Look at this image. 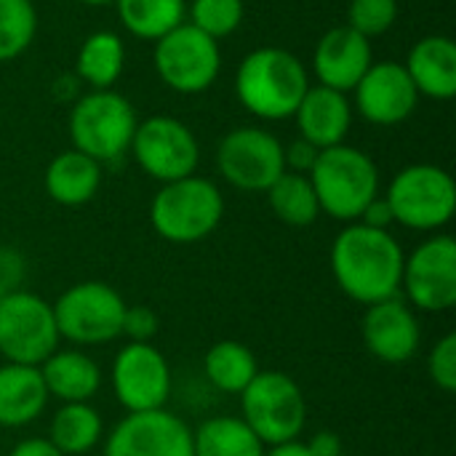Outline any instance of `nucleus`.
I'll return each instance as SVG.
<instances>
[{
  "instance_id": "obj_1",
  "label": "nucleus",
  "mask_w": 456,
  "mask_h": 456,
  "mask_svg": "<svg viewBox=\"0 0 456 456\" xmlns=\"http://www.w3.org/2000/svg\"><path fill=\"white\" fill-rule=\"evenodd\" d=\"M403 248L390 230L350 222L331 243V275L345 297L358 305H377L401 294Z\"/></svg>"
},
{
  "instance_id": "obj_2",
  "label": "nucleus",
  "mask_w": 456,
  "mask_h": 456,
  "mask_svg": "<svg viewBox=\"0 0 456 456\" xmlns=\"http://www.w3.org/2000/svg\"><path fill=\"white\" fill-rule=\"evenodd\" d=\"M310 88L305 61L278 45L251 51L235 72V96L259 120H286Z\"/></svg>"
},
{
  "instance_id": "obj_3",
  "label": "nucleus",
  "mask_w": 456,
  "mask_h": 456,
  "mask_svg": "<svg viewBox=\"0 0 456 456\" xmlns=\"http://www.w3.org/2000/svg\"><path fill=\"white\" fill-rule=\"evenodd\" d=\"M307 176L318 195L321 214L345 224L358 222L363 208L379 195L377 163L371 155L350 144L321 150Z\"/></svg>"
},
{
  "instance_id": "obj_4",
  "label": "nucleus",
  "mask_w": 456,
  "mask_h": 456,
  "mask_svg": "<svg viewBox=\"0 0 456 456\" xmlns=\"http://www.w3.org/2000/svg\"><path fill=\"white\" fill-rule=\"evenodd\" d=\"M224 216L222 190L206 176H184L168 184H160L150 203L152 230L176 246L200 243L208 238Z\"/></svg>"
},
{
  "instance_id": "obj_5",
  "label": "nucleus",
  "mask_w": 456,
  "mask_h": 456,
  "mask_svg": "<svg viewBox=\"0 0 456 456\" xmlns=\"http://www.w3.org/2000/svg\"><path fill=\"white\" fill-rule=\"evenodd\" d=\"M136 123V112L123 94L115 88L91 91L69 110V139L75 150L96 163H112L131 150Z\"/></svg>"
},
{
  "instance_id": "obj_6",
  "label": "nucleus",
  "mask_w": 456,
  "mask_h": 456,
  "mask_svg": "<svg viewBox=\"0 0 456 456\" xmlns=\"http://www.w3.org/2000/svg\"><path fill=\"white\" fill-rule=\"evenodd\" d=\"M385 200L393 208L395 224L417 232H438L456 211L454 176L436 163L406 166L393 176Z\"/></svg>"
},
{
  "instance_id": "obj_7",
  "label": "nucleus",
  "mask_w": 456,
  "mask_h": 456,
  "mask_svg": "<svg viewBox=\"0 0 456 456\" xmlns=\"http://www.w3.org/2000/svg\"><path fill=\"white\" fill-rule=\"evenodd\" d=\"M240 411L265 446L299 441L307 425V398L283 371H259L240 393Z\"/></svg>"
},
{
  "instance_id": "obj_8",
  "label": "nucleus",
  "mask_w": 456,
  "mask_h": 456,
  "mask_svg": "<svg viewBox=\"0 0 456 456\" xmlns=\"http://www.w3.org/2000/svg\"><path fill=\"white\" fill-rule=\"evenodd\" d=\"M126 302L123 297L104 281H83L61 291L53 302V318L59 337L91 347L107 345L120 337Z\"/></svg>"
},
{
  "instance_id": "obj_9",
  "label": "nucleus",
  "mask_w": 456,
  "mask_h": 456,
  "mask_svg": "<svg viewBox=\"0 0 456 456\" xmlns=\"http://www.w3.org/2000/svg\"><path fill=\"white\" fill-rule=\"evenodd\" d=\"M53 305L40 294L19 289L0 299V355L5 363L40 366L59 350Z\"/></svg>"
},
{
  "instance_id": "obj_10",
  "label": "nucleus",
  "mask_w": 456,
  "mask_h": 456,
  "mask_svg": "<svg viewBox=\"0 0 456 456\" xmlns=\"http://www.w3.org/2000/svg\"><path fill=\"white\" fill-rule=\"evenodd\" d=\"M155 72L176 94L192 96L208 91L222 69V48L214 37L192 27L179 24L160 40H155Z\"/></svg>"
},
{
  "instance_id": "obj_11",
  "label": "nucleus",
  "mask_w": 456,
  "mask_h": 456,
  "mask_svg": "<svg viewBox=\"0 0 456 456\" xmlns=\"http://www.w3.org/2000/svg\"><path fill=\"white\" fill-rule=\"evenodd\" d=\"M128 152L160 184L192 176L200 163V144L192 128L174 115H152L136 123Z\"/></svg>"
},
{
  "instance_id": "obj_12",
  "label": "nucleus",
  "mask_w": 456,
  "mask_h": 456,
  "mask_svg": "<svg viewBox=\"0 0 456 456\" xmlns=\"http://www.w3.org/2000/svg\"><path fill=\"white\" fill-rule=\"evenodd\" d=\"M216 171L235 190L267 192L270 184L286 171L283 142L267 128H235L224 134L216 147Z\"/></svg>"
},
{
  "instance_id": "obj_13",
  "label": "nucleus",
  "mask_w": 456,
  "mask_h": 456,
  "mask_svg": "<svg viewBox=\"0 0 456 456\" xmlns=\"http://www.w3.org/2000/svg\"><path fill=\"white\" fill-rule=\"evenodd\" d=\"M401 291L409 307L422 313H446L456 305V240L436 232L422 240L406 259Z\"/></svg>"
},
{
  "instance_id": "obj_14",
  "label": "nucleus",
  "mask_w": 456,
  "mask_h": 456,
  "mask_svg": "<svg viewBox=\"0 0 456 456\" xmlns=\"http://www.w3.org/2000/svg\"><path fill=\"white\" fill-rule=\"evenodd\" d=\"M112 390L128 414L166 409L171 398V366L152 342H128L112 361Z\"/></svg>"
},
{
  "instance_id": "obj_15",
  "label": "nucleus",
  "mask_w": 456,
  "mask_h": 456,
  "mask_svg": "<svg viewBox=\"0 0 456 456\" xmlns=\"http://www.w3.org/2000/svg\"><path fill=\"white\" fill-rule=\"evenodd\" d=\"M104 456H195L192 430L166 409L126 414L110 430Z\"/></svg>"
},
{
  "instance_id": "obj_16",
  "label": "nucleus",
  "mask_w": 456,
  "mask_h": 456,
  "mask_svg": "<svg viewBox=\"0 0 456 456\" xmlns=\"http://www.w3.org/2000/svg\"><path fill=\"white\" fill-rule=\"evenodd\" d=\"M361 118L371 126H398L409 120L419 104V94L398 61H374L353 88Z\"/></svg>"
},
{
  "instance_id": "obj_17",
  "label": "nucleus",
  "mask_w": 456,
  "mask_h": 456,
  "mask_svg": "<svg viewBox=\"0 0 456 456\" xmlns=\"http://www.w3.org/2000/svg\"><path fill=\"white\" fill-rule=\"evenodd\" d=\"M361 337L369 355H374L382 363L398 366L417 355L422 329L414 310L403 299L393 297L366 307L361 321Z\"/></svg>"
},
{
  "instance_id": "obj_18",
  "label": "nucleus",
  "mask_w": 456,
  "mask_h": 456,
  "mask_svg": "<svg viewBox=\"0 0 456 456\" xmlns=\"http://www.w3.org/2000/svg\"><path fill=\"white\" fill-rule=\"evenodd\" d=\"M371 64H374L371 40H366L347 24L323 32V37L313 51V72L318 77V86L342 94H350Z\"/></svg>"
},
{
  "instance_id": "obj_19",
  "label": "nucleus",
  "mask_w": 456,
  "mask_h": 456,
  "mask_svg": "<svg viewBox=\"0 0 456 456\" xmlns=\"http://www.w3.org/2000/svg\"><path fill=\"white\" fill-rule=\"evenodd\" d=\"M291 118L297 120L299 139L310 142L318 150H326L345 144L353 126V104L342 91L310 86Z\"/></svg>"
},
{
  "instance_id": "obj_20",
  "label": "nucleus",
  "mask_w": 456,
  "mask_h": 456,
  "mask_svg": "<svg viewBox=\"0 0 456 456\" xmlns=\"http://www.w3.org/2000/svg\"><path fill=\"white\" fill-rule=\"evenodd\" d=\"M403 67L419 96L449 102L456 94V43L449 35H428L417 40Z\"/></svg>"
},
{
  "instance_id": "obj_21",
  "label": "nucleus",
  "mask_w": 456,
  "mask_h": 456,
  "mask_svg": "<svg viewBox=\"0 0 456 456\" xmlns=\"http://www.w3.org/2000/svg\"><path fill=\"white\" fill-rule=\"evenodd\" d=\"M37 369L48 395L61 403H88L102 387V369L83 350H56Z\"/></svg>"
},
{
  "instance_id": "obj_22",
  "label": "nucleus",
  "mask_w": 456,
  "mask_h": 456,
  "mask_svg": "<svg viewBox=\"0 0 456 456\" xmlns=\"http://www.w3.org/2000/svg\"><path fill=\"white\" fill-rule=\"evenodd\" d=\"M48 390L37 366H0V428H24L48 406Z\"/></svg>"
},
{
  "instance_id": "obj_23",
  "label": "nucleus",
  "mask_w": 456,
  "mask_h": 456,
  "mask_svg": "<svg viewBox=\"0 0 456 456\" xmlns=\"http://www.w3.org/2000/svg\"><path fill=\"white\" fill-rule=\"evenodd\" d=\"M43 184L53 203L67 208L86 206L102 187V163H96L94 158L83 155L75 147L64 150L48 163Z\"/></svg>"
},
{
  "instance_id": "obj_24",
  "label": "nucleus",
  "mask_w": 456,
  "mask_h": 456,
  "mask_svg": "<svg viewBox=\"0 0 456 456\" xmlns=\"http://www.w3.org/2000/svg\"><path fill=\"white\" fill-rule=\"evenodd\" d=\"M123 67H126V45L120 35L110 29L91 32L77 48L75 75L77 80L91 86V91L112 88L123 75Z\"/></svg>"
},
{
  "instance_id": "obj_25",
  "label": "nucleus",
  "mask_w": 456,
  "mask_h": 456,
  "mask_svg": "<svg viewBox=\"0 0 456 456\" xmlns=\"http://www.w3.org/2000/svg\"><path fill=\"white\" fill-rule=\"evenodd\" d=\"M265 449L240 417H211L192 430L195 456H265Z\"/></svg>"
},
{
  "instance_id": "obj_26",
  "label": "nucleus",
  "mask_w": 456,
  "mask_h": 456,
  "mask_svg": "<svg viewBox=\"0 0 456 456\" xmlns=\"http://www.w3.org/2000/svg\"><path fill=\"white\" fill-rule=\"evenodd\" d=\"M203 374L211 382V387H216L219 393L240 395L259 374V363L243 342L222 339L208 347L203 358Z\"/></svg>"
},
{
  "instance_id": "obj_27",
  "label": "nucleus",
  "mask_w": 456,
  "mask_h": 456,
  "mask_svg": "<svg viewBox=\"0 0 456 456\" xmlns=\"http://www.w3.org/2000/svg\"><path fill=\"white\" fill-rule=\"evenodd\" d=\"M104 436L102 414L91 403H61L51 419L48 441L64 456L88 454Z\"/></svg>"
},
{
  "instance_id": "obj_28",
  "label": "nucleus",
  "mask_w": 456,
  "mask_h": 456,
  "mask_svg": "<svg viewBox=\"0 0 456 456\" xmlns=\"http://www.w3.org/2000/svg\"><path fill=\"white\" fill-rule=\"evenodd\" d=\"M120 24L139 40H160L184 24V0H115Z\"/></svg>"
},
{
  "instance_id": "obj_29",
  "label": "nucleus",
  "mask_w": 456,
  "mask_h": 456,
  "mask_svg": "<svg viewBox=\"0 0 456 456\" xmlns=\"http://www.w3.org/2000/svg\"><path fill=\"white\" fill-rule=\"evenodd\" d=\"M267 203L273 214L289 227H310L321 216L318 195L307 174L283 171L267 190Z\"/></svg>"
},
{
  "instance_id": "obj_30",
  "label": "nucleus",
  "mask_w": 456,
  "mask_h": 456,
  "mask_svg": "<svg viewBox=\"0 0 456 456\" xmlns=\"http://www.w3.org/2000/svg\"><path fill=\"white\" fill-rule=\"evenodd\" d=\"M37 32V11L32 0H0V61L21 56Z\"/></svg>"
},
{
  "instance_id": "obj_31",
  "label": "nucleus",
  "mask_w": 456,
  "mask_h": 456,
  "mask_svg": "<svg viewBox=\"0 0 456 456\" xmlns=\"http://www.w3.org/2000/svg\"><path fill=\"white\" fill-rule=\"evenodd\" d=\"M190 24L214 37L216 43L230 37L246 16L243 0H192L190 8Z\"/></svg>"
},
{
  "instance_id": "obj_32",
  "label": "nucleus",
  "mask_w": 456,
  "mask_h": 456,
  "mask_svg": "<svg viewBox=\"0 0 456 456\" xmlns=\"http://www.w3.org/2000/svg\"><path fill=\"white\" fill-rule=\"evenodd\" d=\"M398 19V0H350L347 27L366 40L385 35Z\"/></svg>"
},
{
  "instance_id": "obj_33",
  "label": "nucleus",
  "mask_w": 456,
  "mask_h": 456,
  "mask_svg": "<svg viewBox=\"0 0 456 456\" xmlns=\"http://www.w3.org/2000/svg\"><path fill=\"white\" fill-rule=\"evenodd\" d=\"M428 374L430 382L441 393L456 390V334H446L436 342V347L428 355Z\"/></svg>"
},
{
  "instance_id": "obj_34",
  "label": "nucleus",
  "mask_w": 456,
  "mask_h": 456,
  "mask_svg": "<svg viewBox=\"0 0 456 456\" xmlns=\"http://www.w3.org/2000/svg\"><path fill=\"white\" fill-rule=\"evenodd\" d=\"M158 331H160V318L152 307H147V305L128 307L126 305L120 337H128V342H152Z\"/></svg>"
},
{
  "instance_id": "obj_35",
  "label": "nucleus",
  "mask_w": 456,
  "mask_h": 456,
  "mask_svg": "<svg viewBox=\"0 0 456 456\" xmlns=\"http://www.w3.org/2000/svg\"><path fill=\"white\" fill-rule=\"evenodd\" d=\"M27 267H24V256L16 248L0 246V299L19 291L24 283Z\"/></svg>"
},
{
  "instance_id": "obj_36",
  "label": "nucleus",
  "mask_w": 456,
  "mask_h": 456,
  "mask_svg": "<svg viewBox=\"0 0 456 456\" xmlns=\"http://www.w3.org/2000/svg\"><path fill=\"white\" fill-rule=\"evenodd\" d=\"M318 147H313L310 142L305 139H294L289 147H283V160H286V171H294V174H310V168L315 166L318 160Z\"/></svg>"
},
{
  "instance_id": "obj_37",
  "label": "nucleus",
  "mask_w": 456,
  "mask_h": 456,
  "mask_svg": "<svg viewBox=\"0 0 456 456\" xmlns=\"http://www.w3.org/2000/svg\"><path fill=\"white\" fill-rule=\"evenodd\" d=\"M361 224H366V227H374V230H390L393 224H395V219H393V208H390V203L385 200V198H374L366 208H363V214H361V219H358Z\"/></svg>"
},
{
  "instance_id": "obj_38",
  "label": "nucleus",
  "mask_w": 456,
  "mask_h": 456,
  "mask_svg": "<svg viewBox=\"0 0 456 456\" xmlns=\"http://www.w3.org/2000/svg\"><path fill=\"white\" fill-rule=\"evenodd\" d=\"M305 446H307V452L313 456H345V444H342V438H339L337 433H331V430L315 433Z\"/></svg>"
},
{
  "instance_id": "obj_39",
  "label": "nucleus",
  "mask_w": 456,
  "mask_h": 456,
  "mask_svg": "<svg viewBox=\"0 0 456 456\" xmlns=\"http://www.w3.org/2000/svg\"><path fill=\"white\" fill-rule=\"evenodd\" d=\"M8 456H64L48 438H27L21 444H16Z\"/></svg>"
},
{
  "instance_id": "obj_40",
  "label": "nucleus",
  "mask_w": 456,
  "mask_h": 456,
  "mask_svg": "<svg viewBox=\"0 0 456 456\" xmlns=\"http://www.w3.org/2000/svg\"><path fill=\"white\" fill-rule=\"evenodd\" d=\"M265 456H313L307 452V446L302 441H289V444H278V446H267Z\"/></svg>"
},
{
  "instance_id": "obj_41",
  "label": "nucleus",
  "mask_w": 456,
  "mask_h": 456,
  "mask_svg": "<svg viewBox=\"0 0 456 456\" xmlns=\"http://www.w3.org/2000/svg\"><path fill=\"white\" fill-rule=\"evenodd\" d=\"M83 5H94V8H104V5H115V0H80Z\"/></svg>"
}]
</instances>
